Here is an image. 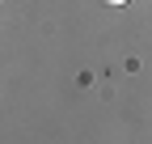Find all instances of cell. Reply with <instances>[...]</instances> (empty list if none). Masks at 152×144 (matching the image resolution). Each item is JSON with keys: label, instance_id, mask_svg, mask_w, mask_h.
Returning a JSON list of instances; mask_svg holds the SVG:
<instances>
[{"label": "cell", "instance_id": "1", "mask_svg": "<svg viewBox=\"0 0 152 144\" xmlns=\"http://www.w3.org/2000/svg\"><path fill=\"white\" fill-rule=\"evenodd\" d=\"M102 4H114V9H118V4H127V0H102Z\"/></svg>", "mask_w": 152, "mask_h": 144}]
</instances>
